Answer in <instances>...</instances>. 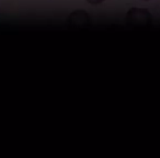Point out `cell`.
Listing matches in <instances>:
<instances>
[{"label": "cell", "mask_w": 160, "mask_h": 158, "mask_svg": "<svg viewBox=\"0 0 160 158\" xmlns=\"http://www.w3.org/2000/svg\"><path fill=\"white\" fill-rule=\"evenodd\" d=\"M88 3H91V5H99V3H103L104 0H87Z\"/></svg>", "instance_id": "obj_1"}, {"label": "cell", "mask_w": 160, "mask_h": 158, "mask_svg": "<svg viewBox=\"0 0 160 158\" xmlns=\"http://www.w3.org/2000/svg\"><path fill=\"white\" fill-rule=\"evenodd\" d=\"M146 1H147V0H146Z\"/></svg>", "instance_id": "obj_2"}]
</instances>
